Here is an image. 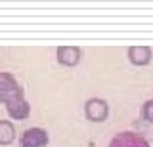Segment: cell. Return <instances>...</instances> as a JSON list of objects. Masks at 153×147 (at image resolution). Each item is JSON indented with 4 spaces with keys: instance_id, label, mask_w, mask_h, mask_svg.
Here are the masks:
<instances>
[{
    "instance_id": "1",
    "label": "cell",
    "mask_w": 153,
    "mask_h": 147,
    "mask_svg": "<svg viewBox=\"0 0 153 147\" xmlns=\"http://www.w3.org/2000/svg\"><path fill=\"white\" fill-rule=\"evenodd\" d=\"M0 103L6 105V111L16 120H25L31 113V107L23 96V88L8 71H0Z\"/></svg>"
},
{
    "instance_id": "3",
    "label": "cell",
    "mask_w": 153,
    "mask_h": 147,
    "mask_svg": "<svg viewBox=\"0 0 153 147\" xmlns=\"http://www.w3.org/2000/svg\"><path fill=\"white\" fill-rule=\"evenodd\" d=\"M50 137H48V132L42 130V128H27L25 132L19 137V145L21 147H44L48 145Z\"/></svg>"
},
{
    "instance_id": "4",
    "label": "cell",
    "mask_w": 153,
    "mask_h": 147,
    "mask_svg": "<svg viewBox=\"0 0 153 147\" xmlns=\"http://www.w3.org/2000/svg\"><path fill=\"white\" fill-rule=\"evenodd\" d=\"M109 147H149V143L136 132H119L109 141Z\"/></svg>"
},
{
    "instance_id": "2",
    "label": "cell",
    "mask_w": 153,
    "mask_h": 147,
    "mask_svg": "<svg viewBox=\"0 0 153 147\" xmlns=\"http://www.w3.org/2000/svg\"><path fill=\"white\" fill-rule=\"evenodd\" d=\"M84 115L90 122H103L109 117V105L102 98H90L84 103Z\"/></svg>"
},
{
    "instance_id": "8",
    "label": "cell",
    "mask_w": 153,
    "mask_h": 147,
    "mask_svg": "<svg viewBox=\"0 0 153 147\" xmlns=\"http://www.w3.org/2000/svg\"><path fill=\"white\" fill-rule=\"evenodd\" d=\"M142 117L146 118L147 122H151V124H153V99H147V101L143 103V107H142Z\"/></svg>"
},
{
    "instance_id": "7",
    "label": "cell",
    "mask_w": 153,
    "mask_h": 147,
    "mask_svg": "<svg viewBox=\"0 0 153 147\" xmlns=\"http://www.w3.org/2000/svg\"><path fill=\"white\" fill-rule=\"evenodd\" d=\"M16 140V128L10 120H0V145H10Z\"/></svg>"
},
{
    "instance_id": "5",
    "label": "cell",
    "mask_w": 153,
    "mask_h": 147,
    "mask_svg": "<svg viewBox=\"0 0 153 147\" xmlns=\"http://www.w3.org/2000/svg\"><path fill=\"white\" fill-rule=\"evenodd\" d=\"M82 59V50L79 46H59L57 48V61L65 67H75Z\"/></svg>"
},
{
    "instance_id": "6",
    "label": "cell",
    "mask_w": 153,
    "mask_h": 147,
    "mask_svg": "<svg viewBox=\"0 0 153 147\" xmlns=\"http://www.w3.org/2000/svg\"><path fill=\"white\" fill-rule=\"evenodd\" d=\"M126 55H128L132 65L143 67V65H149V61L153 58V52H151L149 46H130L126 50Z\"/></svg>"
}]
</instances>
